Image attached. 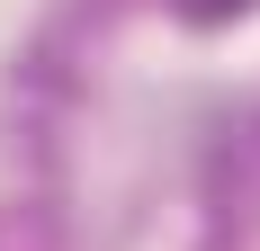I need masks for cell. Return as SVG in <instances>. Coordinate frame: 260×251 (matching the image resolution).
Returning <instances> with one entry per match:
<instances>
[{"label": "cell", "instance_id": "obj_1", "mask_svg": "<svg viewBox=\"0 0 260 251\" xmlns=\"http://www.w3.org/2000/svg\"><path fill=\"white\" fill-rule=\"evenodd\" d=\"M234 9H251V0H180V18H234Z\"/></svg>", "mask_w": 260, "mask_h": 251}]
</instances>
